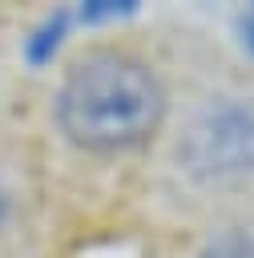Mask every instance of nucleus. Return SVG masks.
<instances>
[{
    "label": "nucleus",
    "mask_w": 254,
    "mask_h": 258,
    "mask_svg": "<svg viewBox=\"0 0 254 258\" xmlns=\"http://www.w3.org/2000/svg\"><path fill=\"white\" fill-rule=\"evenodd\" d=\"M69 24H73V12H52L48 20H40V24L28 32V44H24L28 60H32V64H44V60H48V56L65 44Z\"/></svg>",
    "instance_id": "obj_3"
},
{
    "label": "nucleus",
    "mask_w": 254,
    "mask_h": 258,
    "mask_svg": "<svg viewBox=\"0 0 254 258\" xmlns=\"http://www.w3.org/2000/svg\"><path fill=\"white\" fill-rule=\"evenodd\" d=\"M133 12H137V4H113V0H105V4H81V8H77V16L89 20V24L113 20V16H133Z\"/></svg>",
    "instance_id": "obj_4"
},
{
    "label": "nucleus",
    "mask_w": 254,
    "mask_h": 258,
    "mask_svg": "<svg viewBox=\"0 0 254 258\" xmlns=\"http://www.w3.org/2000/svg\"><path fill=\"white\" fill-rule=\"evenodd\" d=\"M210 258H254V242L234 238V242H226V246H214Z\"/></svg>",
    "instance_id": "obj_5"
},
{
    "label": "nucleus",
    "mask_w": 254,
    "mask_h": 258,
    "mask_svg": "<svg viewBox=\"0 0 254 258\" xmlns=\"http://www.w3.org/2000/svg\"><path fill=\"white\" fill-rule=\"evenodd\" d=\"M181 161L194 177H238L254 169V109L230 101L202 113L181 141Z\"/></svg>",
    "instance_id": "obj_2"
},
{
    "label": "nucleus",
    "mask_w": 254,
    "mask_h": 258,
    "mask_svg": "<svg viewBox=\"0 0 254 258\" xmlns=\"http://www.w3.org/2000/svg\"><path fill=\"white\" fill-rule=\"evenodd\" d=\"M52 109L60 133L77 149L129 153L157 133L165 89L141 56L125 48H93L65 69Z\"/></svg>",
    "instance_id": "obj_1"
},
{
    "label": "nucleus",
    "mask_w": 254,
    "mask_h": 258,
    "mask_svg": "<svg viewBox=\"0 0 254 258\" xmlns=\"http://www.w3.org/2000/svg\"><path fill=\"white\" fill-rule=\"evenodd\" d=\"M238 36H242V44H246V52L254 56V4L238 16Z\"/></svg>",
    "instance_id": "obj_6"
}]
</instances>
